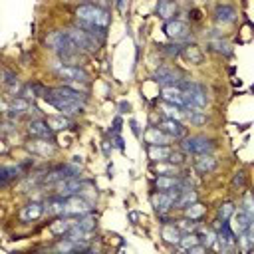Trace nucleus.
<instances>
[{"instance_id":"7","label":"nucleus","mask_w":254,"mask_h":254,"mask_svg":"<svg viewBox=\"0 0 254 254\" xmlns=\"http://www.w3.org/2000/svg\"><path fill=\"white\" fill-rule=\"evenodd\" d=\"M161 97H163V101H169V103H175L179 107L189 109V99H187V93L181 85H163Z\"/></svg>"},{"instance_id":"34","label":"nucleus","mask_w":254,"mask_h":254,"mask_svg":"<svg viewBox=\"0 0 254 254\" xmlns=\"http://www.w3.org/2000/svg\"><path fill=\"white\" fill-rule=\"evenodd\" d=\"M196 234H198V240H200L206 248L214 246V242H216V238H218V232H214V228H204L202 232H196Z\"/></svg>"},{"instance_id":"45","label":"nucleus","mask_w":254,"mask_h":254,"mask_svg":"<svg viewBox=\"0 0 254 254\" xmlns=\"http://www.w3.org/2000/svg\"><path fill=\"white\" fill-rule=\"evenodd\" d=\"M185 155H187L185 151H177V153L173 151V153H171V157H169V163H175V165H183V163H185Z\"/></svg>"},{"instance_id":"39","label":"nucleus","mask_w":254,"mask_h":254,"mask_svg":"<svg viewBox=\"0 0 254 254\" xmlns=\"http://www.w3.org/2000/svg\"><path fill=\"white\" fill-rule=\"evenodd\" d=\"M159 50H161L165 56H171V58L181 56V52H183V48H181L179 44H161V46H159Z\"/></svg>"},{"instance_id":"37","label":"nucleus","mask_w":254,"mask_h":254,"mask_svg":"<svg viewBox=\"0 0 254 254\" xmlns=\"http://www.w3.org/2000/svg\"><path fill=\"white\" fill-rule=\"evenodd\" d=\"M187 119H189L190 123H194V125L206 123V115H204V111H200L198 107H190V111H187Z\"/></svg>"},{"instance_id":"4","label":"nucleus","mask_w":254,"mask_h":254,"mask_svg":"<svg viewBox=\"0 0 254 254\" xmlns=\"http://www.w3.org/2000/svg\"><path fill=\"white\" fill-rule=\"evenodd\" d=\"M214 147H216L214 141L204 135H192L183 139V151L187 155H206V153H212Z\"/></svg>"},{"instance_id":"29","label":"nucleus","mask_w":254,"mask_h":254,"mask_svg":"<svg viewBox=\"0 0 254 254\" xmlns=\"http://www.w3.org/2000/svg\"><path fill=\"white\" fill-rule=\"evenodd\" d=\"M46 121H48V125L54 131H65V129H71L73 127V121L69 117H64V115H52Z\"/></svg>"},{"instance_id":"28","label":"nucleus","mask_w":254,"mask_h":254,"mask_svg":"<svg viewBox=\"0 0 254 254\" xmlns=\"http://www.w3.org/2000/svg\"><path fill=\"white\" fill-rule=\"evenodd\" d=\"M196 200H198V194H196V190H192V189L185 187V189L181 190L179 198L175 200V208H185V206H189L190 202H196Z\"/></svg>"},{"instance_id":"35","label":"nucleus","mask_w":254,"mask_h":254,"mask_svg":"<svg viewBox=\"0 0 254 254\" xmlns=\"http://www.w3.org/2000/svg\"><path fill=\"white\" fill-rule=\"evenodd\" d=\"M242 210L248 214V218L254 222V192L246 190L244 192V198H242Z\"/></svg>"},{"instance_id":"5","label":"nucleus","mask_w":254,"mask_h":254,"mask_svg":"<svg viewBox=\"0 0 254 254\" xmlns=\"http://www.w3.org/2000/svg\"><path fill=\"white\" fill-rule=\"evenodd\" d=\"M67 34H69V38H71V42L81 50V52H87V54H95L97 50H99V42L89 34V32H85L83 28H79V26H73V28H69L67 30Z\"/></svg>"},{"instance_id":"19","label":"nucleus","mask_w":254,"mask_h":254,"mask_svg":"<svg viewBox=\"0 0 254 254\" xmlns=\"http://www.w3.org/2000/svg\"><path fill=\"white\" fill-rule=\"evenodd\" d=\"M81 183H83V181H79L77 177H69V179H65V181H60V183H58V194H62V196L77 194L79 189H81Z\"/></svg>"},{"instance_id":"9","label":"nucleus","mask_w":254,"mask_h":254,"mask_svg":"<svg viewBox=\"0 0 254 254\" xmlns=\"http://www.w3.org/2000/svg\"><path fill=\"white\" fill-rule=\"evenodd\" d=\"M58 75L64 79V81H81V83H87L89 81V73L85 69H81L79 65H60L56 67Z\"/></svg>"},{"instance_id":"15","label":"nucleus","mask_w":254,"mask_h":254,"mask_svg":"<svg viewBox=\"0 0 254 254\" xmlns=\"http://www.w3.org/2000/svg\"><path fill=\"white\" fill-rule=\"evenodd\" d=\"M236 8L230 4H218L214 8V20L216 24H232L236 20Z\"/></svg>"},{"instance_id":"40","label":"nucleus","mask_w":254,"mask_h":254,"mask_svg":"<svg viewBox=\"0 0 254 254\" xmlns=\"http://www.w3.org/2000/svg\"><path fill=\"white\" fill-rule=\"evenodd\" d=\"M2 83H4L6 87L18 83V75H16V71H12V69H8V67H2Z\"/></svg>"},{"instance_id":"33","label":"nucleus","mask_w":254,"mask_h":254,"mask_svg":"<svg viewBox=\"0 0 254 254\" xmlns=\"http://www.w3.org/2000/svg\"><path fill=\"white\" fill-rule=\"evenodd\" d=\"M204 212H206V206H202L198 200H196V202H190L189 206H185V216H187V218H192V220L202 218Z\"/></svg>"},{"instance_id":"43","label":"nucleus","mask_w":254,"mask_h":254,"mask_svg":"<svg viewBox=\"0 0 254 254\" xmlns=\"http://www.w3.org/2000/svg\"><path fill=\"white\" fill-rule=\"evenodd\" d=\"M77 226L83 228V230H89V232H91V230L95 228V220H93L91 216L85 214V216H79V218H77Z\"/></svg>"},{"instance_id":"27","label":"nucleus","mask_w":254,"mask_h":254,"mask_svg":"<svg viewBox=\"0 0 254 254\" xmlns=\"http://www.w3.org/2000/svg\"><path fill=\"white\" fill-rule=\"evenodd\" d=\"M161 111H163L169 119H177V121H183V119L187 117L185 107H179V105L169 103V101H163V103H161Z\"/></svg>"},{"instance_id":"49","label":"nucleus","mask_w":254,"mask_h":254,"mask_svg":"<svg viewBox=\"0 0 254 254\" xmlns=\"http://www.w3.org/2000/svg\"><path fill=\"white\" fill-rule=\"evenodd\" d=\"M119 109H121V113H125V111H129V109H131V105H129L127 101H121V103H119Z\"/></svg>"},{"instance_id":"3","label":"nucleus","mask_w":254,"mask_h":254,"mask_svg":"<svg viewBox=\"0 0 254 254\" xmlns=\"http://www.w3.org/2000/svg\"><path fill=\"white\" fill-rule=\"evenodd\" d=\"M44 99H46L50 105H54L58 111H62L64 115H77V113H81V111H83V103H77V101L65 99V97L58 95V93H56L52 87L46 91Z\"/></svg>"},{"instance_id":"20","label":"nucleus","mask_w":254,"mask_h":254,"mask_svg":"<svg viewBox=\"0 0 254 254\" xmlns=\"http://www.w3.org/2000/svg\"><path fill=\"white\" fill-rule=\"evenodd\" d=\"M77 224V218H73V216H62V218H58L56 222H52L50 224V230L54 232V234H58V236H64L65 232H69L73 226Z\"/></svg>"},{"instance_id":"38","label":"nucleus","mask_w":254,"mask_h":254,"mask_svg":"<svg viewBox=\"0 0 254 254\" xmlns=\"http://www.w3.org/2000/svg\"><path fill=\"white\" fill-rule=\"evenodd\" d=\"M234 202H230V200H226V202H222L220 206H218V218L220 220H228L230 216H234Z\"/></svg>"},{"instance_id":"47","label":"nucleus","mask_w":254,"mask_h":254,"mask_svg":"<svg viewBox=\"0 0 254 254\" xmlns=\"http://www.w3.org/2000/svg\"><path fill=\"white\" fill-rule=\"evenodd\" d=\"M2 131H4V135H6V133H12V131H16V129H14V127H12V123L6 119V121H4V129H2Z\"/></svg>"},{"instance_id":"22","label":"nucleus","mask_w":254,"mask_h":254,"mask_svg":"<svg viewBox=\"0 0 254 254\" xmlns=\"http://www.w3.org/2000/svg\"><path fill=\"white\" fill-rule=\"evenodd\" d=\"M24 173V167L22 165H4L2 169H0V183H2V187H8L12 181H16L20 175Z\"/></svg>"},{"instance_id":"32","label":"nucleus","mask_w":254,"mask_h":254,"mask_svg":"<svg viewBox=\"0 0 254 254\" xmlns=\"http://www.w3.org/2000/svg\"><path fill=\"white\" fill-rule=\"evenodd\" d=\"M238 242H240V248H242L244 252L254 248V222L248 226V230H246L244 234H238Z\"/></svg>"},{"instance_id":"16","label":"nucleus","mask_w":254,"mask_h":254,"mask_svg":"<svg viewBox=\"0 0 254 254\" xmlns=\"http://www.w3.org/2000/svg\"><path fill=\"white\" fill-rule=\"evenodd\" d=\"M159 127L167 133V135H171L173 139H183L185 137V125L181 123V121H177V119H163L161 123H159Z\"/></svg>"},{"instance_id":"44","label":"nucleus","mask_w":254,"mask_h":254,"mask_svg":"<svg viewBox=\"0 0 254 254\" xmlns=\"http://www.w3.org/2000/svg\"><path fill=\"white\" fill-rule=\"evenodd\" d=\"M210 48H212V50H216V52H220V54H224V56H228V54H230L228 44H226V42H222V40H214V42H210Z\"/></svg>"},{"instance_id":"25","label":"nucleus","mask_w":254,"mask_h":254,"mask_svg":"<svg viewBox=\"0 0 254 254\" xmlns=\"http://www.w3.org/2000/svg\"><path fill=\"white\" fill-rule=\"evenodd\" d=\"M157 14H159V18H163L165 22H167V20H173L175 14H177V2H175V0H159V2H157Z\"/></svg>"},{"instance_id":"26","label":"nucleus","mask_w":254,"mask_h":254,"mask_svg":"<svg viewBox=\"0 0 254 254\" xmlns=\"http://www.w3.org/2000/svg\"><path fill=\"white\" fill-rule=\"evenodd\" d=\"M147 153H149V159H151V161L161 163V161H169V157H171L173 151H171L167 145H149Z\"/></svg>"},{"instance_id":"24","label":"nucleus","mask_w":254,"mask_h":254,"mask_svg":"<svg viewBox=\"0 0 254 254\" xmlns=\"http://www.w3.org/2000/svg\"><path fill=\"white\" fill-rule=\"evenodd\" d=\"M30 109V99H26V97H22V95H14V99H12V103H10V111L6 113L8 117H22L26 111Z\"/></svg>"},{"instance_id":"12","label":"nucleus","mask_w":254,"mask_h":254,"mask_svg":"<svg viewBox=\"0 0 254 254\" xmlns=\"http://www.w3.org/2000/svg\"><path fill=\"white\" fill-rule=\"evenodd\" d=\"M44 208H46V204H42L38 200H32L26 206H22V210H20L18 216H20L22 222H34V220H38L44 214Z\"/></svg>"},{"instance_id":"30","label":"nucleus","mask_w":254,"mask_h":254,"mask_svg":"<svg viewBox=\"0 0 254 254\" xmlns=\"http://www.w3.org/2000/svg\"><path fill=\"white\" fill-rule=\"evenodd\" d=\"M250 224H252V220L248 218V214L242 208H238V212L234 210V230H236V234H244Z\"/></svg>"},{"instance_id":"1","label":"nucleus","mask_w":254,"mask_h":254,"mask_svg":"<svg viewBox=\"0 0 254 254\" xmlns=\"http://www.w3.org/2000/svg\"><path fill=\"white\" fill-rule=\"evenodd\" d=\"M75 16L77 20H83V22H89V24H97L101 28H107L109 22H111V16L105 8H101L99 4H89V2H83L75 8Z\"/></svg>"},{"instance_id":"51","label":"nucleus","mask_w":254,"mask_h":254,"mask_svg":"<svg viewBox=\"0 0 254 254\" xmlns=\"http://www.w3.org/2000/svg\"><path fill=\"white\" fill-rule=\"evenodd\" d=\"M125 4H127V0H117V8H119L121 12H125Z\"/></svg>"},{"instance_id":"42","label":"nucleus","mask_w":254,"mask_h":254,"mask_svg":"<svg viewBox=\"0 0 254 254\" xmlns=\"http://www.w3.org/2000/svg\"><path fill=\"white\" fill-rule=\"evenodd\" d=\"M165 161H161L157 167H155V173H159V175H177V165L175 163H171V165H163Z\"/></svg>"},{"instance_id":"50","label":"nucleus","mask_w":254,"mask_h":254,"mask_svg":"<svg viewBox=\"0 0 254 254\" xmlns=\"http://www.w3.org/2000/svg\"><path fill=\"white\" fill-rule=\"evenodd\" d=\"M113 125H115V127H113L115 133H119V129H121V117H115V119H113Z\"/></svg>"},{"instance_id":"18","label":"nucleus","mask_w":254,"mask_h":254,"mask_svg":"<svg viewBox=\"0 0 254 254\" xmlns=\"http://www.w3.org/2000/svg\"><path fill=\"white\" fill-rule=\"evenodd\" d=\"M67 40H69V34H67L65 30H54V32L48 34V38H46V46H48L50 50L58 52V50H62V48L65 46Z\"/></svg>"},{"instance_id":"48","label":"nucleus","mask_w":254,"mask_h":254,"mask_svg":"<svg viewBox=\"0 0 254 254\" xmlns=\"http://www.w3.org/2000/svg\"><path fill=\"white\" fill-rule=\"evenodd\" d=\"M115 147H117L119 151H125V147H123V139H121L119 135H115Z\"/></svg>"},{"instance_id":"31","label":"nucleus","mask_w":254,"mask_h":254,"mask_svg":"<svg viewBox=\"0 0 254 254\" xmlns=\"http://www.w3.org/2000/svg\"><path fill=\"white\" fill-rule=\"evenodd\" d=\"M46 208H48V212H52V214H60V216H64V210H65V198H64L62 194L52 196V198L46 202Z\"/></svg>"},{"instance_id":"17","label":"nucleus","mask_w":254,"mask_h":254,"mask_svg":"<svg viewBox=\"0 0 254 254\" xmlns=\"http://www.w3.org/2000/svg\"><path fill=\"white\" fill-rule=\"evenodd\" d=\"M216 167H218V161H216L210 153H206V155H196V159H194V169H196L200 175H208V173H212Z\"/></svg>"},{"instance_id":"21","label":"nucleus","mask_w":254,"mask_h":254,"mask_svg":"<svg viewBox=\"0 0 254 254\" xmlns=\"http://www.w3.org/2000/svg\"><path fill=\"white\" fill-rule=\"evenodd\" d=\"M161 238L167 242V244H173V246H179V242H181V238H183V232H181V228L177 226V224H163V228H161Z\"/></svg>"},{"instance_id":"41","label":"nucleus","mask_w":254,"mask_h":254,"mask_svg":"<svg viewBox=\"0 0 254 254\" xmlns=\"http://www.w3.org/2000/svg\"><path fill=\"white\" fill-rule=\"evenodd\" d=\"M177 226L181 228V232H196L198 228V222L192 220V218H185V220H179Z\"/></svg>"},{"instance_id":"23","label":"nucleus","mask_w":254,"mask_h":254,"mask_svg":"<svg viewBox=\"0 0 254 254\" xmlns=\"http://www.w3.org/2000/svg\"><path fill=\"white\" fill-rule=\"evenodd\" d=\"M181 56H183L189 64H192V65H200L202 60H204V54L200 52V48H198L196 44H189V46H185L183 52H181Z\"/></svg>"},{"instance_id":"13","label":"nucleus","mask_w":254,"mask_h":254,"mask_svg":"<svg viewBox=\"0 0 254 254\" xmlns=\"http://www.w3.org/2000/svg\"><path fill=\"white\" fill-rule=\"evenodd\" d=\"M28 133L32 137H40V139H52L54 135V129L48 125V121L44 119H32L28 123Z\"/></svg>"},{"instance_id":"11","label":"nucleus","mask_w":254,"mask_h":254,"mask_svg":"<svg viewBox=\"0 0 254 254\" xmlns=\"http://www.w3.org/2000/svg\"><path fill=\"white\" fill-rule=\"evenodd\" d=\"M28 149L40 157H52L56 153V145L52 143V139H40V137L28 141Z\"/></svg>"},{"instance_id":"2","label":"nucleus","mask_w":254,"mask_h":254,"mask_svg":"<svg viewBox=\"0 0 254 254\" xmlns=\"http://www.w3.org/2000/svg\"><path fill=\"white\" fill-rule=\"evenodd\" d=\"M179 85H181V87L185 89V93H187L189 109H190V107L202 109V107L208 103V95H206L204 85H200V83H196V81H190V79H183Z\"/></svg>"},{"instance_id":"8","label":"nucleus","mask_w":254,"mask_h":254,"mask_svg":"<svg viewBox=\"0 0 254 254\" xmlns=\"http://www.w3.org/2000/svg\"><path fill=\"white\" fill-rule=\"evenodd\" d=\"M163 32L171 38V40H175V42H181V40H185V38H189V26H187V22H183V20H177V18H173V20H167L165 24H163Z\"/></svg>"},{"instance_id":"46","label":"nucleus","mask_w":254,"mask_h":254,"mask_svg":"<svg viewBox=\"0 0 254 254\" xmlns=\"http://www.w3.org/2000/svg\"><path fill=\"white\" fill-rule=\"evenodd\" d=\"M232 185H234V187H244V171H238V173L234 175Z\"/></svg>"},{"instance_id":"10","label":"nucleus","mask_w":254,"mask_h":254,"mask_svg":"<svg viewBox=\"0 0 254 254\" xmlns=\"http://www.w3.org/2000/svg\"><path fill=\"white\" fill-rule=\"evenodd\" d=\"M155 81H159L161 85H179L183 79H181V73L175 69V67H169V65H161L159 69H155L153 73Z\"/></svg>"},{"instance_id":"6","label":"nucleus","mask_w":254,"mask_h":254,"mask_svg":"<svg viewBox=\"0 0 254 254\" xmlns=\"http://www.w3.org/2000/svg\"><path fill=\"white\" fill-rule=\"evenodd\" d=\"M91 200H87L85 196L81 194H69L65 196V210L64 214L65 216H85L91 212Z\"/></svg>"},{"instance_id":"14","label":"nucleus","mask_w":254,"mask_h":254,"mask_svg":"<svg viewBox=\"0 0 254 254\" xmlns=\"http://www.w3.org/2000/svg\"><path fill=\"white\" fill-rule=\"evenodd\" d=\"M143 139L149 143V145H169L173 141L171 135H167L161 127H149L143 135Z\"/></svg>"},{"instance_id":"36","label":"nucleus","mask_w":254,"mask_h":254,"mask_svg":"<svg viewBox=\"0 0 254 254\" xmlns=\"http://www.w3.org/2000/svg\"><path fill=\"white\" fill-rule=\"evenodd\" d=\"M200 240H198V234L196 232H185L183 234V238H181V242H179V248L181 250H189L190 246H194V244H198Z\"/></svg>"},{"instance_id":"52","label":"nucleus","mask_w":254,"mask_h":254,"mask_svg":"<svg viewBox=\"0 0 254 254\" xmlns=\"http://www.w3.org/2000/svg\"><path fill=\"white\" fill-rule=\"evenodd\" d=\"M131 129H133V133L139 137V127H137V121H131Z\"/></svg>"}]
</instances>
